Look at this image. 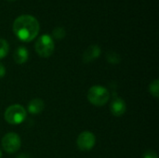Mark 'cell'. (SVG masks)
Returning <instances> with one entry per match:
<instances>
[{
    "mask_svg": "<svg viewBox=\"0 0 159 158\" xmlns=\"http://www.w3.org/2000/svg\"><path fill=\"white\" fill-rule=\"evenodd\" d=\"M106 58H107V61L110 63L116 64V63L120 62V56L117 53H116V52H109L106 55Z\"/></svg>",
    "mask_w": 159,
    "mask_h": 158,
    "instance_id": "cell-13",
    "label": "cell"
},
{
    "mask_svg": "<svg viewBox=\"0 0 159 158\" xmlns=\"http://www.w3.org/2000/svg\"><path fill=\"white\" fill-rule=\"evenodd\" d=\"M26 118V111L20 104H13L5 112V120L11 125L21 124Z\"/></svg>",
    "mask_w": 159,
    "mask_h": 158,
    "instance_id": "cell-3",
    "label": "cell"
},
{
    "mask_svg": "<svg viewBox=\"0 0 159 158\" xmlns=\"http://www.w3.org/2000/svg\"><path fill=\"white\" fill-rule=\"evenodd\" d=\"M6 74V68H5V65L0 63V78L4 77Z\"/></svg>",
    "mask_w": 159,
    "mask_h": 158,
    "instance_id": "cell-16",
    "label": "cell"
},
{
    "mask_svg": "<svg viewBox=\"0 0 159 158\" xmlns=\"http://www.w3.org/2000/svg\"><path fill=\"white\" fill-rule=\"evenodd\" d=\"M110 110L113 115L122 116L127 111V105H126L125 101L119 97L114 98L110 105Z\"/></svg>",
    "mask_w": 159,
    "mask_h": 158,
    "instance_id": "cell-7",
    "label": "cell"
},
{
    "mask_svg": "<svg viewBox=\"0 0 159 158\" xmlns=\"http://www.w3.org/2000/svg\"><path fill=\"white\" fill-rule=\"evenodd\" d=\"M143 158H158V156H157V154L155 151H153V150H147L143 154Z\"/></svg>",
    "mask_w": 159,
    "mask_h": 158,
    "instance_id": "cell-15",
    "label": "cell"
},
{
    "mask_svg": "<svg viewBox=\"0 0 159 158\" xmlns=\"http://www.w3.org/2000/svg\"><path fill=\"white\" fill-rule=\"evenodd\" d=\"M55 48L53 38L48 34L41 35L35 43V51L42 58H48L52 55Z\"/></svg>",
    "mask_w": 159,
    "mask_h": 158,
    "instance_id": "cell-4",
    "label": "cell"
},
{
    "mask_svg": "<svg viewBox=\"0 0 159 158\" xmlns=\"http://www.w3.org/2000/svg\"><path fill=\"white\" fill-rule=\"evenodd\" d=\"M1 143H2L3 149L8 154H14L18 152V150H20V145H21L20 138L15 132L7 133L2 138Z\"/></svg>",
    "mask_w": 159,
    "mask_h": 158,
    "instance_id": "cell-5",
    "label": "cell"
},
{
    "mask_svg": "<svg viewBox=\"0 0 159 158\" xmlns=\"http://www.w3.org/2000/svg\"><path fill=\"white\" fill-rule=\"evenodd\" d=\"M109 98V91L102 86H93L88 91V100L95 106H103L107 103Z\"/></svg>",
    "mask_w": 159,
    "mask_h": 158,
    "instance_id": "cell-2",
    "label": "cell"
},
{
    "mask_svg": "<svg viewBox=\"0 0 159 158\" xmlns=\"http://www.w3.org/2000/svg\"><path fill=\"white\" fill-rule=\"evenodd\" d=\"M18 158H30V156H27V155H25V154H22V155H20Z\"/></svg>",
    "mask_w": 159,
    "mask_h": 158,
    "instance_id": "cell-17",
    "label": "cell"
},
{
    "mask_svg": "<svg viewBox=\"0 0 159 158\" xmlns=\"http://www.w3.org/2000/svg\"><path fill=\"white\" fill-rule=\"evenodd\" d=\"M28 58H29V52H28L27 48L24 47H19L14 51L13 59H14L15 62L18 64H22V63L26 62L28 61Z\"/></svg>",
    "mask_w": 159,
    "mask_h": 158,
    "instance_id": "cell-10",
    "label": "cell"
},
{
    "mask_svg": "<svg viewBox=\"0 0 159 158\" xmlns=\"http://www.w3.org/2000/svg\"><path fill=\"white\" fill-rule=\"evenodd\" d=\"M96 143V138L93 133L89 131H84L79 134L76 140V145L80 151H89Z\"/></svg>",
    "mask_w": 159,
    "mask_h": 158,
    "instance_id": "cell-6",
    "label": "cell"
},
{
    "mask_svg": "<svg viewBox=\"0 0 159 158\" xmlns=\"http://www.w3.org/2000/svg\"><path fill=\"white\" fill-rule=\"evenodd\" d=\"M40 30V25L36 18L31 15H21L13 22V32L16 36L23 41L30 42L34 39Z\"/></svg>",
    "mask_w": 159,
    "mask_h": 158,
    "instance_id": "cell-1",
    "label": "cell"
},
{
    "mask_svg": "<svg viewBox=\"0 0 159 158\" xmlns=\"http://www.w3.org/2000/svg\"><path fill=\"white\" fill-rule=\"evenodd\" d=\"M52 34L56 39H62L65 36V30L62 27H57L53 30Z\"/></svg>",
    "mask_w": 159,
    "mask_h": 158,
    "instance_id": "cell-14",
    "label": "cell"
},
{
    "mask_svg": "<svg viewBox=\"0 0 159 158\" xmlns=\"http://www.w3.org/2000/svg\"><path fill=\"white\" fill-rule=\"evenodd\" d=\"M149 92L151 93L152 96H154L155 98H158L159 96V80L156 79L154 81L151 82V84L149 85Z\"/></svg>",
    "mask_w": 159,
    "mask_h": 158,
    "instance_id": "cell-11",
    "label": "cell"
},
{
    "mask_svg": "<svg viewBox=\"0 0 159 158\" xmlns=\"http://www.w3.org/2000/svg\"><path fill=\"white\" fill-rule=\"evenodd\" d=\"M8 50H9V46L7 40L0 38V60L7 55Z\"/></svg>",
    "mask_w": 159,
    "mask_h": 158,
    "instance_id": "cell-12",
    "label": "cell"
},
{
    "mask_svg": "<svg viewBox=\"0 0 159 158\" xmlns=\"http://www.w3.org/2000/svg\"><path fill=\"white\" fill-rule=\"evenodd\" d=\"M44 108H45V104L41 99H34L28 104V112L34 115L41 114Z\"/></svg>",
    "mask_w": 159,
    "mask_h": 158,
    "instance_id": "cell-9",
    "label": "cell"
},
{
    "mask_svg": "<svg viewBox=\"0 0 159 158\" xmlns=\"http://www.w3.org/2000/svg\"><path fill=\"white\" fill-rule=\"evenodd\" d=\"M101 55V47L98 45L89 46L83 54V61L88 63L93 61Z\"/></svg>",
    "mask_w": 159,
    "mask_h": 158,
    "instance_id": "cell-8",
    "label": "cell"
},
{
    "mask_svg": "<svg viewBox=\"0 0 159 158\" xmlns=\"http://www.w3.org/2000/svg\"><path fill=\"white\" fill-rule=\"evenodd\" d=\"M9 1H15V0H9Z\"/></svg>",
    "mask_w": 159,
    "mask_h": 158,
    "instance_id": "cell-19",
    "label": "cell"
},
{
    "mask_svg": "<svg viewBox=\"0 0 159 158\" xmlns=\"http://www.w3.org/2000/svg\"><path fill=\"white\" fill-rule=\"evenodd\" d=\"M2 156V152H1V150H0V158Z\"/></svg>",
    "mask_w": 159,
    "mask_h": 158,
    "instance_id": "cell-18",
    "label": "cell"
}]
</instances>
